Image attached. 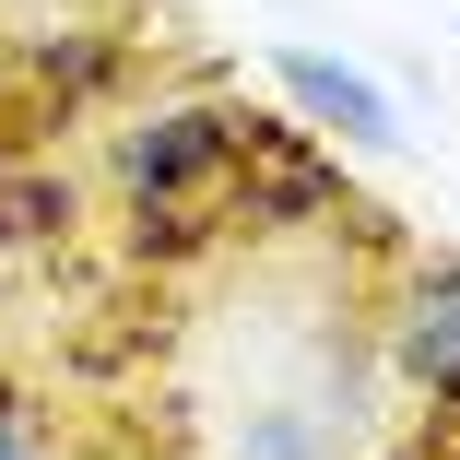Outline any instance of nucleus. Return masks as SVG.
<instances>
[{
	"instance_id": "obj_1",
	"label": "nucleus",
	"mask_w": 460,
	"mask_h": 460,
	"mask_svg": "<svg viewBox=\"0 0 460 460\" xmlns=\"http://www.w3.org/2000/svg\"><path fill=\"white\" fill-rule=\"evenodd\" d=\"M248 107L260 95H165L107 142V190L130 213V260L142 271H190L236 236V165H248Z\"/></svg>"
},
{
	"instance_id": "obj_2",
	"label": "nucleus",
	"mask_w": 460,
	"mask_h": 460,
	"mask_svg": "<svg viewBox=\"0 0 460 460\" xmlns=\"http://www.w3.org/2000/svg\"><path fill=\"white\" fill-rule=\"evenodd\" d=\"M378 366L402 378L413 425H460V248H402L378 307Z\"/></svg>"
},
{
	"instance_id": "obj_3",
	"label": "nucleus",
	"mask_w": 460,
	"mask_h": 460,
	"mask_svg": "<svg viewBox=\"0 0 460 460\" xmlns=\"http://www.w3.org/2000/svg\"><path fill=\"white\" fill-rule=\"evenodd\" d=\"M354 225V177L319 130H296L284 107H248V165H236V236H319Z\"/></svg>"
},
{
	"instance_id": "obj_4",
	"label": "nucleus",
	"mask_w": 460,
	"mask_h": 460,
	"mask_svg": "<svg viewBox=\"0 0 460 460\" xmlns=\"http://www.w3.org/2000/svg\"><path fill=\"white\" fill-rule=\"evenodd\" d=\"M0 83H13V119H24V130H71V119H95L119 83H130V36L95 24V13L36 24L13 59H0Z\"/></svg>"
},
{
	"instance_id": "obj_5",
	"label": "nucleus",
	"mask_w": 460,
	"mask_h": 460,
	"mask_svg": "<svg viewBox=\"0 0 460 460\" xmlns=\"http://www.w3.org/2000/svg\"><path fill=\"white\" fill-rule=\"evenodd\" d=\"M260 83H271V95H284V119L319 130L331 154H354V165H390V154H402V107H390L342 48H271Z\"/></svg>"
},
{
	"instance_id": "obj_6",
	"label": "nucleus",
	"mask_w": 460,
	"mask_h": 460,
	"mask_svg": "<svg viewBox=\"0 0 460 460\" xmlns=\"http://www.w3.org/2000/svg\"><path fill=\"white\" fill-rule=\"evenodd\" d=\"M354 413H366V378H260L236 413H225V460H354Z\"/></svg>"
},
{
	"instance_id": "obj_7",
	"label": "nucleus",
	"mask_w": 460,
	"mask_h": 460,
	"mask_svg": "<svg viewBox=\"0 0 460 460\" xmlns=\"http://www.w3.org/2000/svg\"><path fill=\"white\" fill-rule=\"evenodd\" d=\"M71 225H83L71 177H48L36 154H0V260H13V248H59Z\"/></svg>"
},
{
	"instance_id": "obj_8",
	"label": "nucleus",
	"mask_w": 460,
	"mask_h": 460,
	"mask_svg": "<svg viewBox=\"0 0 460 460\" xmlns=\"http://www.w3.org/2000/svg\"><path fill=\"white\" fill-rule=\"evenodd\" d=\"M0 460H71V448H59V425H48V402H36V390H0Z\"/></svg>"
},
{
	"instance_id": "obj_9",
	"label": "nucleus",
	"mask_w": 460,
	"mask_h": 460,
	"mask_svg": "<svg viewBox=\"0 0 460 460\" xmlns=\"http://www.w3.org/2000/svg\"><path fill=\"white\" fill-rule=\"evenodd\" d=\"M390 460H460V425H413V437H402Z\"/></svg>"
},
{
	"instance_id": "obj_10",
	"label": "nucleus",
	"mask_w": 460,
	"mask_h": 460,
	"mask_svg": "<svg viewBox=\"0 0 460 460\" xmlns=\"http://www.w3.org/2000/svg\"><path fill=\"white\" fill-rule=\"evenodd\" d=\"M0 154H13V142H0Z\"/></svg>"
}]
</instances>
